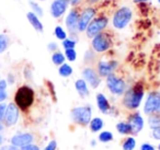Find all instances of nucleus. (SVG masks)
Here are the masks:
<instances>
[{"label":"nucleus","mask_w":160,"mask_h":150,"mask_svg":"<svg viewBox=\"0 0 160 150\" xmlns=\"http://www.w3.org/2000/svg\"><path fill=\"white\" fill-rule=\"evenodd\" d=\"M144 97V89L142 86L137 84L134 88L129 89L124 95V99H123V104L126 106L129 110H133V108H137L139 106L140 102Z\"/></svg>","instance_id":"f257e3e1"},{"label":"nucleus","mask_w":160,"mask_h":150,"mask_svg":"<svg viewBox=\"0 0 160 150\" xmlns=\"http://www.w3.org/2000/svg\"><path fill=\"white\" fill-rule=\"evenodd\" d=\"M14 101H16L18 108H22V110H27L34 102V91L28 86L21 87L17 91Z\"/></svg>","instance_id":"f03ea898"},{"label":"nucleus","mask_w":160,"mask_h":150,"mask_svg":"<svg viewBox=\"0 0 160 150\" xmlns=\"http://www.w3.org/2000/svg\"><path fill=\"white\" fill-rule=\"evenodd\" d=\"M132 18H133V12L128 7H122L114 13L113 19H112V23L115 29L122 30L131 22Z\"/></svg>","instance_id":"7ed1b4c3"},{"label":"nucleus","mask_w":160,"mask_h":150,"mask_svg":"<svg viewBox=\"0 0 160 150\" xmlns=\"http://www.w3.org/2000/svg\"><path fill=\"white\" fill-rule=\"evenodd\" d=\"M91 108L90 106H79L71 111V117L78 124L88 125L91 119Z\"/></svg>","instance_id":"20e7f679"},{"label":"nucleus","mask_w":160,"mask_h":150,"mask_svg":"<svg viewBox=\"0 0 160 150\" xmlns=\"http://www.w3.org/2000/svg\"><path fill=\"white\" fill-rule=\"evenodd\" d=\"M108 18L105 17H100V18H96L90 22V24L88 25L87 30V36L90 38H93L96 35H98L99 33L103 31L108 25Z\"/></svg>","instance_id":"39448f33"},{"label":"nucleus","mask_w":160,"mask_h":150,"mask_svg":"<svg viewBox=\"0 0 160 150\" xmlns=\"http://www.w3.org/2000/svg\"><path fill=\"white\" fill-rule=\"evenodd\" d=\"M144 111L146 114L151 115L155 113H159L160 111V93L150 92L145 103Z\"/></svg>","instance_id":"423d86ee"},{"label":"nucleus","mask_w":160,"mask_h":150,"mask_svg":"<svg viewBox=\"0 0 160 150\" xmlns=\"http://www.w3.org/2000/svg\"><path fill=\"white\" fill-rule=\"evenodd\" d=\"M111 46V38L107 33H99L92 40V47L98 53H103L108 51Z\"/></svg>","instance_id":"0eeeda50"},{"label":"nucleus","mask_w":160,"mask_h":150,"mask_svg":"<svg viewBox=\"0 0 160 150\" xmlns=\"http://www.w3.org/2000/svg\"><path fill=\"white\" fill-rule=\"evenodd\" d=\"M107 84L109 90L111 91L113 94L121 95L124 93L125 91V82L123 79L116 77L115 75H111L107 77Z\"/></svg>","instance_id":"6e6552de"},{"label":"nucleus","mask_w":160,"mask_h":150,"mask_svg":"<svg viewBox=\"0 0 160 150\" xmlns=\"http://www.w3.org/2000/svg\"><path fill=\"white\" fill-rule=\"evenodd\" d=\"M96 16V10L93 8H86L81 14L79 16V22H78V31L85 32L87 30L88 25L90 24Z\"/></svg>","instance_id":"1a4fd4ad"},{"label":"nucleus","mask_w":160,"mask_h":150,"mask_svg":"<svg viewBox=\"0 0 160 150\" xmlns=\"http://www.w3.org/2000/svg\"><path fill=\"white\" fill-rule=\"evenodd\" d=\"M69 0H54L51 5V14L53 18H60L66 12Z\"/></svg>","instance_id":"9d476101"},{"label":"nucleus","mask_w":160,"mask_h":150,"mask_svg":"<svg viewBox=\"0 0 160 150\" xmlns=\"http://www.w3.org/2000/svg\"><path fill=\"white\" fill-rule=\"evenodd\" d=\"M19 119V108L16 103H10L7 105L5 114V121L8 126H12L18 122Z\"/></svg>","instance_id":"9b49d317"},{"label":"nucleus","mask_w":160,"mask_h":150,"mask_svg":"<svg viewBox=\"0 0 160 150\" xmlns=\"http://www.w3.org/2000/svg\"><path fill=\"white\" fill-rule=\"evenodd\" d=\"M79 16L78 11L76 9H72L69 11L68 16L66 18V27L71 33H75L78 31V22H79Z\"/></svg>","instance_id":"f8f14e48"},{"label":"nucleus","mask_w":160,"mask_h":150,"mask_svg":"<svg viewBox=\"0 0 160 150\" xmlns=\"http://www.w3.org/2000/svg\"><path fill=\"white\" fill-rule=\"evenodd\" d=\"M118 62H100L98 65V71L101 77H109L113 75V71L115 70Z\"/></svg>","instance_id":"ddd939ff"},{"label":"nucleus","mask_w":160,"mask_h":150,"mask_svg":"<svg viewBox=\"0 0 160 150\" xmlns=\"http://www.w3.org/2000/svg\"><path fill=\"white\" fill-rule=\"evenodd\" d=\"M83 78L86 79V81L89 82V84L92 88H98V86L100 84L101 79L98 76V73L91 68H86L82 72Z\"/></svg>","instance_id":"4468645a"},{"label":"nucleus","mask_w":160,"mask_h":150,"mask_svg":"<svg viewBox=\"0 0 160 150\" xmlns=\"http://www.w3.org/2000/svg\"><path fill=\"white\" fill-rule=\"evenodd\" d=\"M33 141V136L31 134H20L16 135L11 138V143L16 147H21L27 146L29 143H31Z\"/></svg>","instance_id":"2eb2a0df"},{"label":"nucleus","mask_w":160,"mask_h":150,"mask_svg":"<svg viewBox=\"0 0 160 150\" xmlns=\"http://www.w3.org/2000/svg\"><path fill=\"white\" fill-rule=\"evenodd\" d=\"M129 125L132 127V134H137L144 127V119L139 114H134L129 118Z\"/></svg>","instance_id":"dca6fc26"},{"label":"nucleus","mask_w":160,"mask_h":150,"mask_svg":"<svg viewBox=\"0 0 160 150\" xmlns=\"http://www.w3.org/2000/svg\"><path fill=\"white\" fill-rule=\"evenodd\" d=\"M27 18H28V20H29V22L31 23V25L33 27L34 30H36L38 32H43V24L35 13H33V12H28Z\"/></svg>","instance_id":"f3484780"},{"label":"nucleus","mask_w":160,"mask_h":150,"mask_svg":"<svg viewBox=\"0 0 160 150\" xmlns=\"http://www.w3.org/2000/svg\"><path fill=\"white\" fill-rule=\"evenodd\" d=\"M97 103H98L99 110H100L102 113L107 114V113L109 112V110H110L109 101H108V99L102 94V93H99V94L97 95Z\"/></svg>","instance_id":"a211bd4d"},{"label":"nucleus","mask_w":160,"mask_h":150,"mask_svg":"<svg viewBox=\"0 0 160 150\" xmlns=\"http://www.w3.org/2000/svg\"><path fill=\"white\" fill-rule=\"evenodd\" d=\"M76 89H77L78 93H79L81 97H87L89 94V90H88V87H87V83H86L85 80L82 79H79L76 81Z\"/></svg>","instance_id":"6ab92c4d"},{"label":"nucleus","mask_w":160,"mask_h":150,"mask_svg":"<svg viewBox=\"0 0 160 150\" xmlns=\"http://www.w3.org/2000/svg\"><path fill=\"white\" fill-rule=\"evenodd\" d=\"M103 127V121L99 117L93 118L90 122V128H91L92 132H99L101 128Z\"/></svg>","instance_id":"aec40b11"},{"label":"nucleus","mask_w":160,"mask_h":150,"mask_svg":"<svg viewBox=\"0 0 160 150\" xmlns=\"http://www.w3.org/2000/svg\"><path fill=\"white\" fill-rule=\"evenodd\" d=\"M10 40L6 34H0V54L3 53L9 46Z\"/></svg>","instance_id":"412c9836"},{"label":"nucleus","mask_w":160,"mask_h":150,"mask_svg":"<svg viewBox=\"0 0 160 150\" xmlns=\"http://www.w3.org/2000/svg\"><path fill=\"white\" fill-rule=\"evenodd\" d=\"M116 128L122 135H127L132 132V127L129 125V123H118Z\"/></svg>","instance_id":"4be33fe9"},{"label":"nucleus","mask_w":160,"mask_h":150,"mask_svg":"<svg viewBox=\"0 0 160 150\" xmlns=\"http://www.w3.org/2000/svg\"><path fill=\"white\" fill-rule=\"evenodd\" d=\"M72 73V68L68 64H62L59 67V75L62 77H69Z\"/></svg>","instance_id":"5701e85b"},{"label":"nucleus","mask_w":160,"mask_h":150,"mask_svg":"<svg viewBox=\"0 0 160 150\" xmlns=\"http://www.w3.org/2000/svg\"><path fill=\"white\" fill-rule=\"evenodd\" d=\"M52 60H53V62L55 65H58V66H60V65L64 64V62H65V56L62 55V53L57 52V53H54L53 54V56H52Z\"/></svg>","instance_id":"b1692460"},{"label":"nucleus","mask_w":160,"mask_h":150,"mask_svg":"<svg viewBox=\"0 0 160 150\" xmlns=\"http://www.w3.org/2000/svg\"><path fill=\"white\" fill-rule=\"evenodd\" d=\"M160 125V115L157 114H151V116L149 117V126L151 128H156Z\"/></svg>","instance_id":"393cba45"},{"label":"nucleus","mask_w":160,"mask_h":150,"mask_svg":"<svg viewBox=\"0 0 160 150\" xmlns=\"http://www.w3.org/2000/svg\"><path fill=\"white\" fill-rule=\"evenodd\" d=\"M30 7L32 8V12L35 13L38 17H42L43 16V9L40 7L38 3H36L35 1H30Z\"/></svg>","instance_id":"a878e982"},{"label":"nucleus","mask_w":160,"mask_h":150,"mask_svg":"<svg viewBox=\"0 0 160 150\" xmlns=\"http://www.w3.org/2000/svg\"><path fill=\"white\" fill-rule=\"evenodd\" d=\"M54 33H55V36L58 38V40H66L67 38V34L66 32H65V30L62 29V27H56L55 28V31H54Z\"/></svg>","instance_id":"bb28decb"},{"label":"nucleus","mask_w":160,"mask_h":150,"mask_svg":"<svg viewBox=\"0 0 160 150\" xmlns=\"http://www.w3.org/2000/svg\"><path fill=\"white\" fill-rule=\"evenodd\" d=\"M135 146H136L135 139L129 137V138L126 139V141H125L124 145H123V150H133L134 148H135Z\"/></svg>","instance_id":"cd10ccee"},{"label":"nucleus","mask_w":160,"mask_h":150,"mask_svg":"<svg viewBox=\"0 0 160 150\" xmlns=\"http://www.w3.org/2000/svg\"><path fill=\"white\" fill-rule=\"evenodd\" d=\"M99 139H100L102 142H109V141H111L112 139H113V135H112L110 132H103L100 134Z\"/></svg>","instance_id":"c85d7f7f"},{"label":"nucleus","mask_w":160,"mask_h":150,"mask_svg":"<svg viewBox=\"0 0 160 150\" xmlns=\"http://www.w3.org/2000/svg\"><path fill=\"white\" fill-rule=\"evenodd\" d=\"M65 55H66L67 59L70 60V62H75L76 58H77V54H76L75 48L66 49V52H65Z\"/></svg>","instance_id":"c756f323"},{"label":"nucleus","mask_w":160,"mask_h":150,"mask_svg":"<svg viewBox=\"0 0 160 150\" xmlns=\"http://www.w3.org/2000/svg\"><path fill=\"white\" fill-rule=\"evenodd\" d=\"M62 46H64V48H65V49L75 48L76 42H75L73 40H69V38H66V40L62 41Z\"/></svg>","instance_id":"7c9ffc66"},{"label":"nucleus","mask_w":160,"mask_h":150,"mask_svg":"<svg viewBox=\"0 0 160 150\" xmlns=\"http://www.w3.org/2000/svg\"><path fill=\"white\" fill-rule=\"evenodd\" d=\"M6 110H7V105H6V104L0 103V121H1L2 118H5Z\"/></svg>","instance_id":"2f4dec72"},{"label":"nucleus","mask_w":160,"mask_h":150,"mask_svg":"<svg viewBox=\"0 0 160 150\" xmlns=\"http://www.w3.org/2000/svg\"><path fill=\"white\" fill-rule=\"evenodd\" d=\"M21 150H40V148H38L36 145L29 143V145H27V146H23V147L21 148Z\"/></svg>","instance_id":"473e14b6"},{"label":"nucleus","mask_w":160,"mask_h":150,"mask_svg":"<svg viewBox=\"0 0 160 150\" xmlns=\"http://www.w3.org/2000/svg\"><path fill=\"white\" fill-rule=\"evenodd\" d=\"M152 136L155 139H160V125L152 129Z\"/></svg>","instance_id":"72a5a7b5"},{"label":"nucleus","mask_w":160,"mask_h":150,"mask_svg":"<svg viewBox=\"0 0 160 150\" xmlns=\"http://www.w3.org/2000/svg\"><path fill=\"white\" fill-rule=\"evenodd\" d=\"M56 141H51V142L47 145V147L45 148V150H56Z\"/></svg>","instance_id":"f704fd0d"},{"label":"nucleus","mask_w":160,"mask_h":150,"mask_svg":"<svg viewBox=\"0 0 160 150\" xmlns=\"http://www.w3.org/2000/svg\"><path fill=\"white\" fill-rule=\"evenodd\" d=\"M140 150H155V148L151 145H149V143H142V147H140Z\"/></svg>","instance_id":"c9c22d12"},{"label":"nucleus","mask_w":160,"mask_h":150,"mask_svg":"<svg viewBox=\"0 0 160 150\" xmlns=\"http://www.w3.org/2000/svg\"><path fill=\"white\" fill-rule=\"evenodd\" d=\"M7 97H8V94H7L6 91L0 90V103H1L2 101H5V100L7 99Z\"/></svg>","instance_id":"e433bc0d"},{"label":"nucleus","mask_w":160,"mask_h":150,"mask_svg":"<svg viewBox=\"0 0 160 150\" xmlns=\"http://www.w3.org/2000/svg\"><path fill=\"white\" fill-rule=\"evenodd\" d=\"M0 150H19V148L13 145H10V146H5V147H2Z\"/></svg>","instance_id":"4c0bfd02"},{"label":"nucleus","mask_w":160,"mask_h":150,"mask_svg":"<svg viewBox=\"0 0 160 150\" xmlns=\"http://www.w3.org/2000/svg\"><path fill=\"white\" fill-rule=\"evenodd\" d=\"M6 89H7V82H6V80H0V90L6 91Z\"/></svg>","instance_id":"58836bf2"},{"label":"nucleus","mask_w":160,"mask_h":150,"mask_svg":"<svg viewBox=\"0 0 160 150\" xmlns=\"http://www.w3.org/2000/svg\"><path fill=\"white\" fill-rule=\"evenodd\" d=\"M81 2V0H69V5H71V6H77V5H79V3Z\"/></svg>","instance_id":"ea45409f"},{"label":"nucleus","mask_w":160,"mask_h":150,"mask_svg":"<svg viewBox=\"0 0 160 150\" xmlns=\"http://www.w3.org/2000/svg\"><path fill=\"white\" fill-rule=\"evenodd\" d=\"M48 48L51 49V51H52V49H56V48H57V45H56L55 43H51V44L48 45Z\"/></svg>","instance_id":"a19ab883"},{"label":"nucleus","mask_w":160,"mask_h":150,"mask_svg":"<svg viewBox=\"0 0 160 150\" xmlns=\"http://www.w3.org/2000/svg\"><path fill=\"white\" fill-rule=\"evenodd\" d=\"M145 1H148V0H134V2L139 3V2H145Z\"/></svg>","instance_id":"79ce46f5"},{"label":"nucleus","mask_w":160,"mask_h":150,"mask_svg":"<svg viewBox=\"0 0 160 150\" xmlns=\"http://www.w3.org/2000/svg\"><path fill=\"white\" fill-rule=\"evenodd\" d=\"M99 0H88V2H90V3H96V2H98Z\"/></svg>","instance_id":"37998d69"},{"label":"nucleus","mask_w":160,"mask_h":150,"mask_svg":"<svg viewBox=\"0 0 160 150\" xmlns=\"http://www.w3.org/2000/svg\"><path fill=\"white\" fill-rule=\"evenodd\" d=\"M1 142H2V137L0 136V143H1Z\"/></svg>","instance_id":"c03bdc74"},{"label":"nucleus","mask_w":160,"mask_h":150,"mask_svg":"<svg viewBox=\"0 0 160 150\" xmlns=\"http://www.w3.org/2000/svg\"><path fill=\"white\" fill-rule=\"evenodd\" d=\"M2 129V125H1V123H0V130Z\"/></svg>","instance_id":"a18cd8bd"},{"label":"nucleus","mask_w":160,"mask_h":150,"mask_svg":"<svg viewBox=\"0 0 160 150\" xmlns=\"http://www.w3.org/2000/svg\"><path fill=\"white\" fill-rule=\"evenodd\" d=\"M158 2H159V3H160V0H158Z\"/></svg>","instance_id":"49530a36"},{"label":"nucleus","mask_w":160,"mask_h":150,"mask_svg":"<svg viewBox=\"0 0 160 150\" xmlns=\"http://www.w3.org/2000/svg\"><path fill=\"white\" fill-rule=\"evenodd\" d=\"M159 150H160V145H159Z\"/></svg>","instance_id":"de8ad7c7"}]
</instances>
